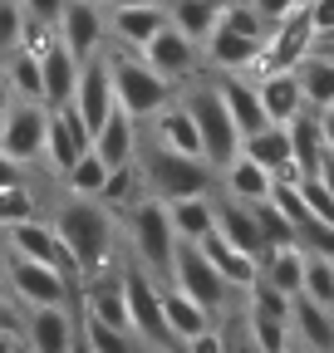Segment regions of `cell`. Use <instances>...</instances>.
Returning <instances> with one entry per match:
<instances>
[{"mask_svg": "<svg viewBox=\"0 0 334 353\" xmlns=\"http://www.w3.org/2000/svg\"><path fill=\"white\" fill-rule=\"evenodd\" d=\"M305 15H310V25H315V34H320V39H329V34H334V0H310Z\"/></svg>", "mask_w": 334, "mask_h": 353, "instance_id": "obj_43", "label": "cell"}, {"mask_svg": "<svg viewBox=\"0 0 334 353\" xmlns=\"http://www.w3.org/2000/svg\"><path fill=\"white\" fill-rule=\"evenodd\" d=\"M123 294H128V324L138 334V343L148 348H182L177 334L167 329V314H162V280L148 275L143 265H123Z\"/></svg>", "mask_w": 334, "mask_h": 353, "instance_id": "obj_6", "label": "cell"}, {"mask_svg": "<svg viewBox=\"0 0 334 353\" xmlns=\"http://www.w3.org/2000/svg\"><path fill=\"white\" fill-rule=\"evenodd\" d=\"M261 275L285 290V294H300L305 290V245L300 241H285V245H271L266 260H261Z\"/></svg>", "mask_w": 334, "mask_h": 353, "instance_id": "obj_31", "label": "cell"}, {"mask_svg": "<svg viewBox=\"0 0 334 353\" xmlns=\"http://www.w3.org/2000/svg\"><path fill=\"white\" fill-rule=\"evenodd\" d=\"M246 324H250V343L266 348V353H280V348L295 343L290 339V319H271V314H250L246 309Z\"/></svg>", "mask_w": 334, "mask_h": 353, "instance_id": "obj_38", "label": "cell"}, {"mask_svg": "<svg viewBox=\"0 0 334 353\" xmlns=\"http://www.w3.org/2000/svg\"><path fill=\"white\" fill-rule=\"evenodd\" d=\"M0 69H6V79H10V88H15V99H25V103H45V64H39V50H35L30 39L0 59Z\"/></svg>", "mask_w": 334, "mask_h": 353, "instance_id": "obj_29", "label": "cell"}, {"mask_svg": "<svg viewBox=\"0 0 334 353\" xmlns=\"http://www.w3.org/2000/svg\"><path fill=\"white\" fill-rule=\"evenodd\" d=\"M222 187H226V196H236V201H250V206H256V201H266L271 196V187H275V172L271 167H261L256 157H246V152H236L222 172Z\"/></svg>", "mask_w": 334, "mask_h": 353, "instance_id": "obj_26", "label": "cell"}, {"mask_svg": "<svg viewBox=\"0 0 334 353\" xmlns=\"http://www.w3.org/2000/svg\"><path fill=\"white\" fill-rule=\"evenodd\" d=\"M256 88H261V103H266V118L271 123H290L295 113L310 108L295 69H266V74H256Z\"/></svg>", "mask_w": 334, "mask_h": 353, "instance_id": "obj_20", "label": "cell"}, {"mask_svg": "<svg viewBox=\"0 0 334 353\" xmlns=\"http://www.w3.org/2000/svg\"><path fill=\"white\" fill-rule=\"evenodd\" d=\"M89 148H94V128L84 123V113L74 103L50 108V138H45V157H39V162H45L55 176H64Z\"/></svg>", "mask_w": 334, "mask_h": 353, "instance_id": "obj_11", "label": "cell"}, {"mask_svg": "<svg viewBox=\"0 0 334 353\" xmlns=\"http://www.w3.org/2000/svg\"><path fill=\"white\" fill-rule=\"evenodd\" d=\"M45 138H50V103H25L15 99V108L0 123V148H6L15 162H39L45 157Z\"/></svg>", "mask_w": 334, "mask_h": 353, "instance_id": "obj_10", "label": "cell"}, {"mask_svg": "<svg viewBox=\"0 0 334 353\" xmlns=\"http://www.w3.org/2000/svg\"><path fill=\"white\" fill-rule=\"evenodd\" d=\"M162 314H167V329L177 334V343H187L192 334H202L206 324H217V314L206 304H197L187 290H177L173 280L162 285Z\"/></svg>", "mask_w": 334, "mask_h": 353, "instance_id": "obj_28", "label": "cell"}, {"mask_svg": "<svg viewBox=\"0 0 334 353\" xmlns=\"http://www.w3.org/2000/svg\"><path fill=\"white\" fill-rule=\"evenodd\" d=\"M167 216H173V226H177V241H202L206 231H217V201H212V192L167 201Z\"/></svg>", "mask_w": 334, "mask_h": 353, "instance_id": "obj_32", "label": "cell"}, {"mask_svg": "<svg viewBox=\"0 0 334 353\" xmlns=\"http://www.w3.org/2000/svg\"><path fill=\"white\" fill-rule=\"evenodd\" d=\"M167 20H173L187 39H206L222 20V0H167Z\"/></svg>", "mask_w": 334, "mask_h": 353, "instance_id": "obj_34", "label": "cell"}, {"mask_svg": "<svg viewBox=\"0 0 334 353\" xmlns=\"http://www.w3.org/2000/svg\"><path fill=\"white\" fill-rule=\"evenodd\" d=\"M162 25H167V6H108V39L123 50H143Z\"/></svg>", "mask_w": 334, "mask_h": 353, "instance_id": "obj_18", "label": "cell"}, {"mask_svg": "<svg viewBox=\"0 0 334 353\" xmlns=\"http://www.w3.org/2000/svg\"><path fill=\"white\" fill-rule=\"evenodd\" d=\"M217 88H222V99H226V108H231V118L241 128V138L271 123L266 118V103H261V88H256V74H222Z\"/></svg>", "mask_w": 334, "mask_h": 353, "instance_id": "obj_24", "label": "cell"}, {"mask_svg": "<svg viewBox=\"0 0 334 353\" xmlns=\"http://www.w3.org/2000/svg\"><path fill=\"white\" fill-rule=\"evenodd\" d=\"M55 231L64 241V250L74 255V270H79V285L94 280V275H108V265L118 255V211H108L99 196H79L69 192V201H59V211L50 216Z\"/></svg>", "mask_w": 334, "mask_h": 353, "instance_id": "obj_1", "label": "cell"}, {"mask_svg": "<svg viewBox=\"0 0 334 353\" xmlns=\"http://www.w3.org/2000/svg\"><path fill=\"white\" fill-rule=\"evenodd\" d=\"M133 329H118L99 314H89V309H79V348H94V353H123L133 348Z\"/></svg>", "mask_w": 334, "mask_h": 353, "instance_id": "obj_35", "label": "cell"}, {"mask_svg": "<svg viewBox=\"0 0 334 353\" xmlns=\"http://www.w3.org/2000/svg\"><path fill=\"white\" fill-rule=\"evenodd\" d=\"M104 176H108V162L89 148L69 172H64V192H79V196H99L104 192Z\"/></svg>", "mask_w": 334, "mask_h": 353, "instance_id": "obj_36", "label": "cell"}, {"mask_svg": "<svg viewBox=\"0 0 334 353\" xmlns=\"http://www.w3.org/2000/svg\"><path fill=\"white\" fill-rule=\"evenodd\" d=\"M15 182H25V162H15L6 148H0V187H15Z\"/></svg>", "mask_w": 334, "mask_h": 353, "instance_id": "obj_46", "label": "cell"}, {"mask_svg": "<svg viewBox=\"0 0 334 353\" xmlns=\"http://www.w3.org/2000/svg\"><path fill=\"white\" fill-rule=\"evenodd\" d=\"M143 182H148V196L157 201H177V196H202L212 192L217 182V167L206 157H192V152H177V148H162V143H148L143 157Z\"/></svg>", "mask_w": 334, "mask_h": 353, "instance_id": "obj_3", "label": "cell"}, {"mask_svg": "<svg viewBox=\"0 0 334 353\" xmlns=\"http://www.w3.org/2000/svg\"><path fill=\"white\" fill-rule=\"evenodd\" d=\"M15 108V88H10V79H6V69H0V123H6V113Z\"/></svg>", "mask_w": 334, "mask_h": 353, "instance_id": "obj_47", "label": "cell"}, {"mask_svg": "<svg viewBox=\"0 0 334 353\" xmlns=\"http://www.w3.org/2000/svg\"><path fill=\"white\" fill-rule=\"evenodd\" d=\"M197 245H202V255L212 260V265H217V270H222L226 280H231V290H241V294H246L250 285L261 280V260L250 255V250H241V245H231L222 231H206Z\"/></svg>", "mask_w": 334, "mask_h": 353, "instance_id": "obj_19", "label": "cell"}, {"mask_svg": "<svg viewBox=\"0 0 334 353\" xmlns=\"http://www.w3.org/2000/svg\"><path fill=\"white\" fill-rule=\"evenodd\" d=\"M182 103H187V108H192V118H197V132H202V157L222 172V167L241 152V128H236V118H231V108H226V99H222L217 79H206V83H187V88H182Z\"/></svg>", "mask_w": 334, "mask_h": 353, "instance_id": "obj_4", "label": "cell"}, {"mask_svg": "<svg viewBox=\"0 0 334 353\" xmlns=\"http://www.w3.org/2000/svg\"><path fill=\"white\" fill-rule=\"evenodd\" d=\"M113 6H167V0H113Z\"/></svg>", "mask_w": 334, "mask_h": 353, "instance_id": "obj_50", "label": "cell"}, {"mask_svg": "<svg viewBox=\"0 0 334 353\" xmlns=\"http://www.w3.org/2000/svg\"><path fill=\"white\" fill-rule=\"evenodd\" d=\"M290 339L300 348H334V309L310 299V294H295L290 299Z\"/></svg>", "mask_w": 334, "mask_h": 353, "instance_id": "obj_21", "label": "cell"}, {"mask_svg": "<svg viewBox=\"0 0 334 353\" xmlns=\"http://www.w3.org/2000/svg\"><path fill=\"white\" fill-rule=\"evenodd\" d=\"M320 118H324V138H329V152H334V108H324Z\"/></svg>", "mask_w": 334, "mask_h": 353, "instance_id": "obj_49", "label": "cell"}, {"mask_svg": "<svg viewBox=\"0 0 334 353\" xmlns=\"http://www.w3.org/2000/svg\"><path fill=\"white\" fill-rule=\"evenodd\" d=\"M173 285H177V290H187L197 304H206L217 319H222V309H226V304H231V294H236V290H231V280H226V275H222L206 255H202V245H197V241H182V245H177V260H173Z\"/></svg>", "mask_w": 334, "mask_h": 353, "instance_id": "obj_8", "label": "cell"}, {"mask_svg": "<svg viewBox=\"0 0 334 353\" xmlns=\"http://www.w3.org/2000/svg\"><path fill=\"white\" fill-rule=\"evenodd\" d=\"M320 44H334V34H329V39H320Z\"/></svg>", "mask_w": 334, "mask_h": 353, "instance_id": "obj_52", "label": "cell"}, {"mask_svg": "<svg viewBox=\"0 0 334 353\" xmlns=\"http://www.w3.org/2000/svg\"><path fill=\"white\" fill-rule=\"evenodd\" d=\"M94 152H99L108 167L133 162V157H138V118H133L128 108H113V113L99 123V132H94Z\"/></svg>", "mask_w": 334, "mask_h": 353, "instance_id": "obj_27", "label": "cell"}, {"mask_svg": "<svg viewBox=\"0 0 334 353\" xmlns=\"http://www.w3.org/2000/svg\"><path fill=\"white\" fill-rule=\"evenodd\" d=\"M108 69H113V94H118V108H128L133 118H153L162 103H173L177 83H167L138 50H123V44H113L108 50Z\"/></svg>", "mask_w": 334, "mask_h": 353, "instance_id": "obj_5", "label": "cell"}, {"mask_svg": "<svg viewBox=\"0 0 334 353\" xmlns=\"http://www.w3.org/2000/svg\"><path fill=\"white\" fill-rule=\"evenodd\" d=\"M310 299L329 304L334 309V255H320V250H305V290Z\"/></svg>", "mask_w": 334, "mask_h": 353, "instance_id": "obj_37", "label": "cell"}, {"mask_svg": "<svg viewBox=\"0 0 334 353\" xmlns=\"http://www.w3.org/2000/svg\"><path fill=\"white\" fill-rule=\"evenodd\" d=\"M300 196L310 201V211L320 216V221H329L334 226V192H329V182L315 172V176H300Z\"/></svg>", "mask_w": 334, "mask_h": 353, "instance_id": "obj_41", "label": "cell"}, {"mask_svg": "<svg viewBox=\"0 0 334 353\" xmlns=\"http://www.w3.org/2000/svg\"><path fill=\"white\" fill-rule=\"evenodd\" d=\"M55 34L74 50L79 64L94 59V54H104L108 50V6H104V0H69Z\"/></svg>", "mask_w": 334, "mask_h": 353, "instance_id": "obj_9", "label": "cell"}, {"mask_svg": "<svg viewBox=\"0 0 334 353\" xmlns=\"http://www.w3.org/2000/svg\"><path fill=\"white\" fill-rule=\"evenodd\" d=\"M25 343L39 353H64L79 348V309L69 304H30L25 314Z\"/></svg>", "mask_w": 334, "mask_h": 353, "instance_id": "obj_14", "label": "cell"}, {"mask_svg": "<svg viewBox=\"0 0 334 353\" xmlns=\"http://www.w3.org/2000/svg\"><path fill=\"white\" fill-rule=\"evenodd\" d=\"M74 108L84 113V123H89L99 132V123L118 108V94H113V69H108V50L94 54V59H84L79 69V88H74Z\"/></svg>", "mask_w": 334, "mask_h": 353, "instance_id": "obj_16", "label": "cell"}, {"mask_svg": "<svg viewBox=\"0 0 334 353\" xmlns=\"http://www.w3.org/2000/svg\"><path fill=\"white\" fill-rule=\"evenodd\" d=\"M0 241H6V250H15V255H30V260H50V265H59V270H64V275L79 285L74 255L64 250V241H59V231H55V221L25 216V221H15V226H6V231H0Z\"/></svg>", "mask_w": 334, "mask_h": 353, "instance_id": "obj_12", "label": "cell"}, {"mask_svg": "<svg viewBox=\"0 0 334 353\" xmlns=\"http://www.w3.org/2000/svg\"><path fill=\"white\" fill-rule=\"evenodd\" d=\"M30 39V20H25V6L20 0H0V54L20 50Z\"/></svg>", "mask_w": 334, "mask_h": 353, "instance_id": "obj_39", "label": "cell"}, {"mask_svg": "<svg viewBox=\"0 0 334 353\" xmlns=\"http://www.w3.org/2000/svg\"><path fill=\"white\" fill-rule=\"evenodd\" d=\"M0 290H6V255H0Z\"/></svg>", "mask_w": 334, "mask_h": 353, "instance_id": "obj_51", "label": "cell"}, {"mask_svg": "<svg viewBox=\"0 0 334 353\" xmlns=\"http://www.w3.org/2000/svg\"><path fill=\"white\" fill-rule=\"evenodd\" d=\"M104 6H113V0H104Z\"/></svg>", "mask_w": 334, "mask_h": 353, "instance_id": "obj_53", "label": "cell"}, {"mask_svg": "<svg viewBox=\"0 0 334 353\" xmlns=\"http://www.w3.org/2000/svg\"><path fill=\"white\" fill-rule=\"evenodd\" d=\"M123 231H128V250L133 260L143 265L148 275H157L162 285L173 280V260H177V226H173V216H167V201L157 196H143L138 206L123 211Z\"/></svg>", "mask_w": 334, "mask_h": 353, "instance_id": "obj_2", "label": "cell"}, {"mask_svg": "<svg viewBox=\"0 0 334 353\" xmlns=\"http://www.w3.org/2000/svg\"><path fill=\"white\" fill-rule=\"evenodd\" d=\"M261 50H266V39L246 34V30L226 25V20H217V30L202 39V59L212 69H222V74H256Z\"/></svg>", "mask_w": 334, "mask_h": 353, "instance_id": "obj_13", "label": "cell"}, {"mask_svg": "<svg viewBox=\"0 0 334 353\" xmlns=\"http://www.w3.org/2000/svg\"><path fill=\"white\" fill-rule=\"evenodd\" d=\"M300 74V88H305V103L310 108H334V50H324V44H315V50L295 64Z\"/></svg>", "mask_w": 334, "mask_h": 353, "instance_id": "obj_30", "label": "cell"}, {"mask_svg": "<svg viewBox=\"0 0 334 353\" xmlns=\"http://www.w3.org/2000/svg\"><path fill=\"white\" fill-rule=\"evenodd\" d=\"M324 50H334V44H324Z\"/></svg>", "mask_w": 334, "mask_h": 353, "instance_id": "obj_55", "label": "cell"}, {"mask_svg": "<svg viewBox=\"0 0 334 353\" xmlns=\"http://www.w3.org/2000/svg\"><path fill=\"white\" fill-rule=\"evenodd\" d=\"M148 196V182H143V167H138V157L133 162H118V167H108V176H104V192H99V201L108 206V211H128V206H138Z\"/></svg>", "mask_w": 334, "mask_h": 353, "instance_id": "obj_33", "label": "cell"}, {"mask_svg": "<svg viewBox=\"0 0 334 353\" xmlns=\"http://www.w3.org/2000/svg\"><path fill=\"white\" fill-rule=\"evenodd\" d=\"M261 15H266V25H275V20H285L290 10H300V0H250Z\"/></svg>", "mask_w": 334, "mask_h": 353, "instance_id": "obj_45", "label": "cell"}, {"mask_svg": "<svg viewBox=\"0 0 334 353\" xmlns=\"http://www.w3.org/2000/svg\"><path fill=\"white\" fill-rule=\"evenodd\" d=\"M25 216H39L35 192H30L25 182H15V187H0V231H6V226H15V221H25Z\"/></svg>", "mask_w": 334, "mask_h": 353, "instance_id": "obj_40", "label": "cell"}, {"mask_svg": "<svg viewBox=\"0 0 334 353\" xmlns=\"http://www.w3.org/2000/svg\"><path fill=\"white\" fill-rule=\"evenodd\" d=\"M0 329H20L25 334V314H20V299L10 290H0Z\"/></svg>", "mask_w": 334, "mask_h": 353, "instance_id": "obj_44", "label": "cell"}, {"mask_svg": "<svg viewBox=\"0 0 334 353\" xmlns=\"http://www.w3.org/2000/svg\"><path fill=\"white\" fill-rule=\"evenodd\" d=\"M6 290L20 299V309L30 304H69L74 299V280L50 260H30L6 250Z\"/></svg>", "mask_w": 334, "mask_h": 353, "instance_id": "obj_7", "label": "cell"}, {"mask_svg": "<svg viewBox=\"0 0 334 353\" xmlns=\"http://www.w3.org/2000/svg\"><path fill=\"white\" fill-rule=\"evenodd\" d=\"M217 231H222L231 245L250 250L256 260H266V250H271V241H266V231H261V216H256V206H250V201L222 196V201H217Z\"/></svg>", "mask_w": 334, "mask_h": 353, "instance_id": "obj_17", "label": "cell"}, {"mask_svg": "<svg viewBox=\"0 0 334 353\" xmlns=\"http://www.w3.org/2000/svg\"><path fill=\"white\" fill-rule=\"evenodd\" d=\"M10 348H25V334L20 329H0V353H10Z\"/></svg>", "mask_w": 334, "mask_h": 353, "instance_id": "obj_48", "label": "cell"}, {"mask_svg": "<svg viewBox=\"0 0 334 353\" xmlns=\"http://www.w3.org/2000/svg\"><path fill=\"white\" fill-rule=\"evenodd\" d=\"M0 59H6V54H0Z\"/></svg>", "mask_w": 334, "mask_h": 353, "instance_id": "obj_56", "label": "cell"}, {"mask_svg": "<svg viewBox=\"0 0 334 353\" xmlns=\"http://www.w3.org/2000/svg\"><path fill=\"white\" fill-rule=\"evenodd\" d=\"M241 152L256 157L261 167H271L275 176H300L295 172V148H290V128L285 123H266L256 132H246L241 138Z\"/></svg>", "mask_w": 334, "mask_h": 353, "instance_id": "obj_22", "label": "cell"}, {"mask_svg": "<svg viewBox=\"0 0 334 353\" xmlns=\"http://www.w3.org/2000/svg\"><path fill=\"white\" fill-rule=\"evenodd\" d=\"M285 128H290V148H295V172H300V176H315V172L324 167V157H329V138H324L320 108L295 113Z\"/></svg>", "mask_w": 334, "mask_h": 353, "instance_id": "obj_23", "label": "cell"}, {"mask_svg": "<svg viewBox=\"0 0 334 353\" xmlns=\"http://www.w3.org/2000/svg\"><path fill=\"white\" fill-rule=\"evenodd\" d=\"M0 245H6V241H0Z\"/></svg>", "mask_w": 334, "mask_h": 353, "instance_id": "obj_57", "label": "cell"}, {"mask_svg": "<svg viewBox=\"0 0 334 353\" xmlns=\"http://www.w3.org/2000/svg\"><path fill=\"white\" fill-rule=\"evenodd\" d=\"M153 143L202 157V132H197V118H192V108L182 103V94H177L173 103H162V108L153 113Z\"/></svg>", "mask_w": 334, "mask_h": 353, "instance_id": "obj_25", "label": "cell"}, {"mask_svg": "<svg viewBox=\"0 0 334 353\" xmlns=\"http://www.w3.org/2000/svg\"><path fill=\"white\" fill-rule=\"evenodd\" d=\"M20 6H25L30 30H59V15H64L69 0H20Z\"/></svg>", "mask_w": 334, "mask_h": 353, "instance_id": "obj_42", "label": "cell"}, {"mask_svg": "<svg viewBox=\"0 0 334 353\" xmlns=\"http://www.w3.org/2000/svg\"><path fill=\"white\" fill-rule=\"evenodd\" d=\"M138 54H143V59H148L167 83H182V79H192V74H197V64H202V44H197V39H187L173 20H167V25L143 44V50H138Z\"/></svg>", "mask_w": 334, "mask_h": 353, "instance_id": "obj_15", "label": "cell"}, {"mask_svg": "<svg viewBox=\"0 0 334 353\" xmlns=\"http://www.w3.org/2000/svg\"><path fill=\"white\" fill-rule=\"evenodd\" d=\"M300 6H310V0H300Z\"/></svg>", "mask_w": 334, "mask_h": 353, "instance_id": "obj_54", "label": "cell"}]
</instances>
